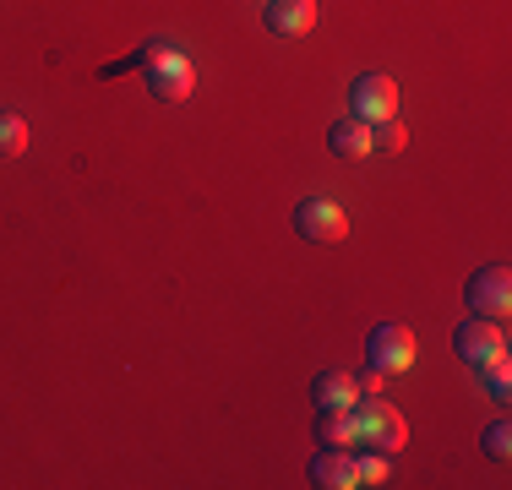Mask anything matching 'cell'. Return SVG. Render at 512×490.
<instances>
[{"instance_id": "6da1fadb", "label": "cell", "mask_w": 512, "mask_h": 490, "mask_svg": "<svg viewBox=\"0 0 512 490\" xmlns=\"http://www.w3.org/2000/svg\"><path fill=\"white\" fill-rule=\"evenodd\" d=\"M142 82H148V93L158 104H186L191 93H197V66H191L186 49L175 44H142Z\"/></svg>"}, {"instance_id": "7a4b0ae2", "label": "cell", "mask_w": 512, "mask_h": 490, "mask_svg": "<svg viewBox=\"0 0 512 490\" xmlns=\"http://www.w3.org/2000/svg\"><path fill=\"white\" fill-rule=\"evenodd\" d=\"M355 425H360V441L355 447H376V452H404L409 441V425L382 392H360L355 398Z\"/></svg>"}, {"instance_id": "3957f363", "label": "cell", "mask_w": 512, "mask_h": 490, "mask_svg": "<svg viewBox=\"0 0 512 490\" xmlns=\"http://www.w3.org/2000/svg\"><path fill=\"white\" fill-rule=\"evenodd\" d=\"M365 365L376 376H404L414 365V333L404 322H376L371 338H365Z\"/></svg>"}, {"instance_id": "277c9868", "label": "cell", "mask_w": 512, "mask_h": 490, "mask_svg": "<svg viewBox=\"0 0 512 490\" xmlns=\"http://www.w3.org/2000/svg\"><path fill=\"white\" fill-rule=\"evenodd\" d=\"M463 305H469L474 316H496V322H507V311H512V273L502 262L469 273V284H463Z\"/></svg>"}, {"instance_id": "5b68a950", "label": "cell", "mask_w": 512, "mask_h": 490, "mask_svg": "<svg viewBox=\"0 0 512 490\" xmlns=\"http://www.w3.org/2000/svg\"><path fill=\"white\" fill-rule=\"evenodd\" d=\"M295 229H300V240L338 245V240H349V213L333 196H306V202L295 207Z\"/></svg>"}, {"instance_id": "8992f818", "label": "cell", "mask_w": 512, "mask_h": 490, "mask_svg": "<svg viewBox=\"0 0 512 490\" xmlns=\"http://www.w3.org/2000/svg\"><path fill=\"white\" fill-rule=\"evenodd\" d=\"M349 115L365 120V126L393 120L398 115V82L382 77V71H365V77H355V88H349Z\"/></svg>"}, {"instance_id": "52a82bcc", "label": "cell", "mask_w": 512, "mask_h": 490, "mask_svg": "<svg viewBox=\"0 0 512 490\" xmlns=\"http://www.w3.org/2000/svg\"><path fill=\"white\" fill-rule=\"evenodd\" d=\"M453 349H458V360L480 365V360H491V354L507 349V327L496 322V316H474V311H469V316L453 327Z\"/></svg>"}, {"instance_id": "ba28073f", "label": "cell", "mask_w": 512, "mask_h": 490, "mask_svg": "<svg viewBox=\"0 0 512 490\" xmlns=\"http://www.w3.org/2000/svg\"><path fill=\"white\" fill-rule=\"evenodd\" d=\"M306 480H311L316 490H355V485H360V474H355V447H322V452L311 458Z\"/></svg>"}, {"instance_id": "9c48e42d", "label": "cell", "mask_w": 512, "mask_h": 490, "mask_svg": "<svg viewBox=\"0 0 512 490\" xmlns=\"http://www.w3.org/2000/svg\"><path fill=\"white\" fill-rule=\"evenodd\" d=\"M262 22H267V33H278V39H306V33L316 28V0H267Z\"/></svg>"}, {"instance_id": "30bf717a", "label": "cell", "mask_w": 512, "mask_h": 490, "mask_svg": "<svg viewBox=\"0 0 512 490\" xmlns=\"http://www.w3.org/2000/svg\"><path fill=\"white\" fill-rule=\"evenodd\" d=\"M355 398H360V382L349 371H316V382H311L316 409H349Z\"/></svg>"}, {"instance_id": "8fae6325", "label": "cell", "mask_w": 512, "mask_h": 490, "mask_svg": "<svg viewBox=\"0 0 512 490\" xmlns=\"http://www.w3.org/2000/svg\"><path fill=\"white\" fill-rule=\"evenodd\" d=\"M327 147H333V158H365V153H376V147H371V126H365V120H355V115L333 120Z\"/></svg>"}, {"instance_id": "7c38bea8", "label": "cell", "mask_w": 512, "mask_h": 490, "mask_svg": "<svg viewBox=\"0 0 512 490\" xmlns=\"http://www.w3.org/2000/svg\"><path fill=\"white\" fill-rule=\"evenodd\" d=\"M316 436H322V447H355L360 441L355 403H349V409H316Z\"/></svg>"}, {"instance_id": "4fadbf2b", "label": "cell", "mask_w": 512, "mask_h": 490, "mask_svg": "<svg viewBox=\"0 0 512 490\" xmlns=\"http://www.w3.org/2000/svg\"><path fill=\"white\" fill-rule=\"evenodd\" d=\"M474 371H480V387L491 392L496 403H507V398H512V360H507V349H502V354H491V360H480Z\"/></svg>"}, {"instance_id": "5bb4252c", "label": "cell", "mask_w": 512, "mask_h": 490, "mask_svg": "<svg viewBox=\"0 0 512 490\" xmlns=\"http://www.w3.org/2000/svg\"><path fill=\"white\" fill-rule=\"evenodd\" d=\"M355 474H360V485H387L393 480V452L355 447Z\"/></svg>"}, {"instance_id": "9a60e30c", "label": "cell", "mask_w": 512, "mask_h": 490, "mask_svg": "<svg viewBox=\"0 0 512 490\" xmlns=\"http://www.w3.org/2000/svg\"><path fill=\"white\" fill-rule=\"evenodd\" d=\"M28 153V120L0 109V158H22Z\"/></svg>"}, {"instance_id": "2e32d148", "label": "cell", "mask_w": 512, "mask_h": 490, "mask_svg": "<svg viewBox=\"0 0 512 490\" xmlns=\"http://www.w3.org/2000/svg\"><path fill=\"white\" fill-rule=\"evenodd\" d=\"M480 447H485V458L507 463V458H512V425H507V420H491V425L480 431Z\"/></svg>"}, {"instance_id": "e0dca14e", "label": "cell", "mask_w": 512, "mask_h": 490, "mask_svg": "<svg viewBox=\"0 0 512 490\" xmlns=\"http://www.w3.org/2000/svg\"><path fill=\"white\" fill-rule=\"evenodd\" d=\"M371 147H382V153H404L409 147V131H404V120H376L371 126Z\"/></svg>"}, {"instance_id": "ac0fdd59", "label": "cell", "mask_w": 512, "mask_h": 490, "mask_svg": "<svg viewBox=\"0 0 512 490\" xmlns=\"http://www.w3.org/2000/svg\"><path fill=\"white\" fill-rule=\"evenodd\" d=\"M262 6H267V0H262Z\"/></svg>"}]
</instances>
